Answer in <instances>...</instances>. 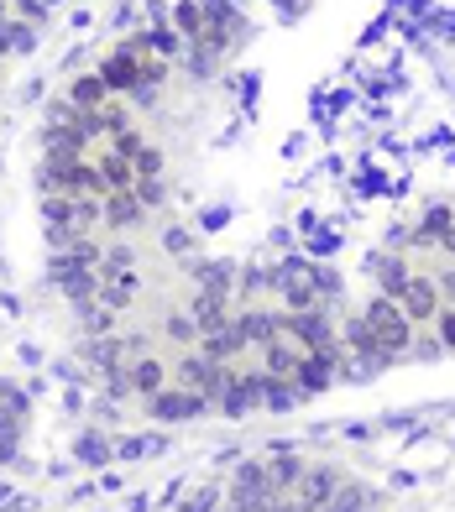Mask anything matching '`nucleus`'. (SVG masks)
Instances as JSON below:
<instances>
[{"mask_svg":"<svg viewBox=\"0 0 455 512\" xmlns=\"http://www.w3.org/2000/svg\"><path fill=\"white\" fill-rule=\"evenodd\" d=\"M367 345H377V351H403V340H408V314L398 309V304H372V314H367Z\"/></svg>","mask_w":455,"mask_h":512,"instance_id":"1","label":"nucleus"},{"mask_svg":"<svg viewBox=\"0 0 455 512\" xmlns=\"http://www.w3.org/2000/svg\"><path fill=\"white\" fill-rule=\"evenodd\" d=\"M105 95H110V84L95 74V79H79L68 100H74V110H100V105H105Z\"/></svg>","mask_w":455,"mask_h":512,"instance_id":"2","label":"nucleus"}]
</instances>
